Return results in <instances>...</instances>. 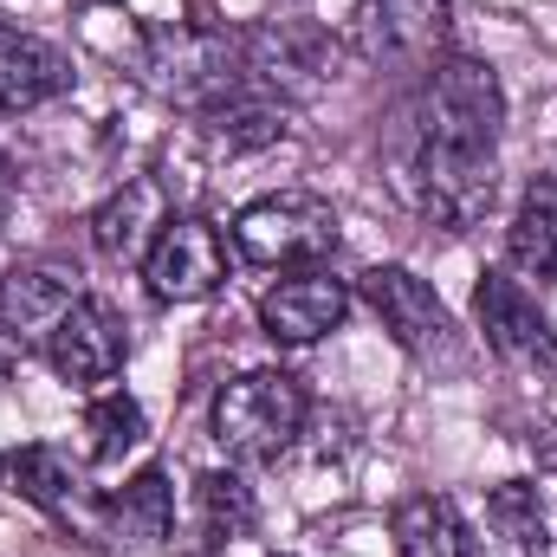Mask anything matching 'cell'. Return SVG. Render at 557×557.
Here are the masks:
<instances>
[{"label":"cell","instance_id":"obj_1","mask_svg":"<svg viewBox=\"0 0 557 557\" xmlns=\"http://www.w3.org/2000/svg\"><path fill=\"white\" fill-rule=\"evenodd\" d=\"M499 124H506V91H499V72L473 52H447L421 72L416 104L403 117V137L421 143H447V149H480L493 156L499 149Z\"/></svg>","mask_w":557,"mask_h":557},{"label":"cell","instance_id":"obj_2","mask_svg":"<svg viewBox=\"0 0 557 557\" xmlns=\"http://www.w3.org/2000/svg\"><path fill=\"white\" fill-rule=\"evenodd\" d=\"M396 195L434 234H473L493 214V201H499V169L480 149L403 137L396 143Z\"/></svg>","mask_w":557,"mask_h":557},{"label":"cell","instance_id":"obj_3","mask_svg":"<svg viewBox=\"0 0 557 557\" xmlns=\"http://www.w3.org/2000/svg\"><path fill=\"white\" fill-rule=\"evenodd\" d=\"M143 85L195 117H208L214 104H227L234 91H247V65H240V39L214 33V26H195V20H175V26H149L143 33Z\"/></svg>","mask_w":557,"mask_h":557},{"label":"cell","instance_id":"obj_4","mask_svg":"<svg viewBox=\"0 0 557 557\" xmlns=\"http://www.w3.org/2000/svg\"><path fill=\"white\" fill-rule=\"evenodd\" d=\"M240 65H247L253 91H267L278 104H311L344 78V46L318 20L273 13V20L240 33Z\"/></svg>","mask_w":557,"mask_h":557},{"label":"cell","instance_id":"obj_5","mask_svg":"<svg viewBox=\"0 0 557 557\" xmlns=\"http://www.w3.org/2000/svg\"><path fill=\"white\" fill-rule=\"evenodd\" d=\"M305 416H311V396L292 370H240L234 383H221L208 428L234 460H278L305 434Z\"/></svg>","mask_w":557,"mask_h":557},{"label":"cell","instance_id":"obj_6","mask_svg":"<svg viewBox=\"0 0 557 557\" xmlns=\"http://www.w3.org/2000/svg\"><path fill=\"white\" fill-rule=\"evenodd\" d=\"M234 253L247 267H318L337 253V208L305 195V188H278V195H260L234 214Z\"/></svg>","mask_w":557,"mask_h":557},{"label":"cell","instance_id":"obj_7","mask_svg":"<svg viewBox=\"0 0 557 557\" xmlns=\"http://www.w3.org/2000/svg\"><path fill=\"white\" fill-rule=\"evenodd\" d=\"M363 305L376 311V324L416 357V363H460V324L441 305V292L409 267H370L357 278Z\"/></svg>","mask_w":557,"mask_h":557},{"label":"cell","instance_id":"obj_8","mask_svg":"<svg viewBox=\"0 0 557 557\" xmlns=\"http://www.w3.org/2000/svg\"><path fill=\"white\" fill-rule=\"evenodd\" d=\"M473 318L486 331V350L506 370H519L532 383H557V331H552V318L539 311V298L512 273H499V267L480 273V285H473Z\"/></svg>","mask_w":557,"mask_h":557},{"label":"cell","instance_id":"obj_9","mask_svg":"<svg viewBox=\"0 0 557 557\" xmlns=\"http://www.w3.org/2000/svg\"><path fill=\"white\" fill-rule=\"evenodd\" d=\"M454 0H357V20H350V39L370 65H389V72H428L434 59H447V20Z\"/></svg>","mask_w":557,"mask_h":557},{"label":"cell","instance_id":"obj_10","mask_svg":"<svg viewBox=\"0 0 557 557\" xmlns=\"http://www.w3.org/2000/svg\"><path fill=\"white\" fill-rule=\"evenodd\" d=\"M221 278H227V240L201 214H175L143 253V285L162 305H201L221 292Z\"/></svg>","mask_w":557,"mask_h":557},{"label":"cell","instance_id":"obj_11","mask_svg":"<svg viewBox=\"0 0 557 557\" xmlns=\"http://www.w3.org/2000/svg\"><path fill=\"white\" fill-rule=\"evenodd\" d=\"M344 318H350V285L337 273H324V267H298L292 278H278L260 298V331L273 344H292V350L331 337Z\"/></svg>","mask_w":557,"mask_h":557},{"label":"cell","instance_id":"obj_12","mask_svg":"<svg viewBox=\"0 0 557 557\" xmlns=\"http://www.w3.org/2000/svg\"><path fill=\"white\" fill-rule=\"evenodd\" d=\"M124 350H131V337H124L117 311L98 305V298H78V305L46 331V363H52L65 383H78V389L111 383V376L124 370Z\"/></svg>","mask_w":557,"mask_h":557},{"label":"cell","instance_id":"obj_13","mask_svg":"<svg viewBox=\"0 0 557 557\" xmlns=\"http://www.w3.org/2000/svg\"><path fill=\"white\" fill-rule=\"evenodd\" d=\"M7 467H13V486H20V493L52 519V525L85 532V539H104V499L85 486V473L72 467V454H59V447L33 441V447H20Z\"/></svg>","mask_w":557,"mask_h":557},{"label":"cell","instance_id":"obj_14","mask_svg":"<svg viewBox=\"0 0 557 557\" xmlns=\"http://www.w3.org/2000/svg\"><path fill=\"white\" fill-rule=\"evenodd\" d=\"M85 298V285L59 260H20L0 273V331L20 344H46V331Z\"/></svg>","mask_w":557,"mask_h":557},{"label":"cell","instance_id":"obj_15","mask_svg":"<svg viewBox=\"0 0 557 557\" xmlns=\"http://www.w3.org/2000/svg\"><path fill=\"white\" fill-rule=\"evenodd\" d=\"M175 221V208H169V195H162V182L156 175H131L98 214H91V247L104 253V260H117V267H143V253L156 247V234Z\"/></svg>","mask_w":557,"mask_h":557},{"label":"cell","instance_id":"obj_16","mask_svg":"<svg viewBox=\"0 0 557 557\" xmlns=\"http://www.w3.org/2000/svg\"><path fill=\"white\" fill-rule=\"evenodd\" d=\"M59 91H72V59L39 33L0 26V111H33Z\"/></svg>","mask_w":557,"mask_h":557},{"label":"cell","instance_id":"obj_17","mask_svg":"<svg viewBox=\"0 0 557 557\" xmlns=\"http://www.w3.org/2000/svg\"><path fill=\"white\" fill-rule=\"evenodd\" d=\"M175 525V486L162 467H143L124 493L104 499V539L117 552H156Z\"/></svg>","mask_w":557,"mask_h":557},{"label":"cell","instance_id":"obj_18","mask_svg":"<svg viewBox=\"0 0 557 557\" xmlns=\"http://www.w3.org/2000/svg\"><path fill=\"white\" fill-rule=\"evenodd\" d=\"M188 519H195V545H201V552H227V545H240V539L260 525V506H253V486H247L240 473L214 467V473L195 480Z\"/></svg>","mask_w":557,"mask_h":557},{"label":"cell","instance_id":"obj_19","mask_svg":"<svg viewBox=\"0 0 557 557\" xmlns=\"http://www.w3.org/2000/svg\"><path fill=\"white\" fill-rule=\"evenodd\" d=\"M506 260L525 278L557 285V175L525 182V195L512 208V227H506Z\"/></svg>","mask_w":557,"mask_h":557},{"label":"cell","instance_id":"obj_20","mask_svg":"<svg viewBox=\"0 0 557 557\" xmlns=\"http://www.w3.org/2000/svg\"><path fill=\"white\" fill-rule=\"evenodd\" d=\"M480 545H486V557H545V506L525 480H506L486 493Z\"/></svg>","mask_w":557,"mask_h":557},{"label":"cell","instance_id":"obj_21","mask_svg":"<svg viewBox=\"0 0 557 557\" xmlns=\"http://www.w3.org/2000/svg\"><path fill=\"white\" fill-rule=\"evenodd\" d=\"M201 131L214 149H227V156H247V149H267V143L285 137V104L267 98V91H234L227 104H214L208 117H201Z\"/></svg>","mask_w":557,"mask_h":557},{"label":"cell","instance_id":"obj_22","mask_svg":"<svg viewBox=\"0 0 557 557\" xmlns=\"http://www.w3.org/2000/svg\"><path fill=\"white\" fill-rule=\"evenodd\" d=\"M409 552L416 557H486V545L460 519L454 499H416L409 506Z\"/></svg>","mask_w":557,"mask_h":557},{"label":"cell","instance_id":"obj_23","mask_svg":"<svg viewBox=\"0 0 557 557\" xmlns=\"http://www.w3.org/2000/svg\"><path fill=\"white\" fill-rule=\"evenodd\" d=\"M85 434H91V460L98 467H117L131 447L143 441V403L124 389H104L85 403Z\"/></svg>","mask_w":557,"mask_h":557},{"label":"cell","instance_id":"obj_24","mask_svg":"<svg viewBox=\"0 0 557 557\" xmlns=\"http://www.w3.org/2000/svg\"><path fill=\"white\" fill-rule=\"evenodd\" d=\"M7 208H13V162L0 156V221H7Z\"/></svg>","mask_w":557,"mask_h":557},{"label":"cell","instance_id":"obj_25","mask_svg":"<svg viewBox=\"0 0 557 557\" xmlns=\"http://www.w3.org/2000/svg\"><path fill=\"white\" fill-rule=\"evenodd\" d=\"M72 7H111V0H72Z\"/></svg>","mask_w":557,"mask_h":557}]
</instances>
